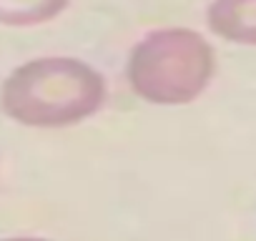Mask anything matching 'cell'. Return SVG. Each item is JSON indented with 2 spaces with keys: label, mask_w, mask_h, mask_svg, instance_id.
Segmentation results:
<instances>
[{
  "label": "cell",
  "mask_w": 256,
  "mask_h": 241,
  "mask_svg": "<svg viewBox=\"0 0 256 241\" xmlns=\"http://www.w3.org/2000/svg\"><path fill=\"white\" fill-rule=\"evenodd\" d=\"M0 241H50V238H36V236H10V238H0Z\"/></svg>",
  "instance_id": "5"
},
{
  "label": "cell",
  "mask_w": 256,
  "mask_h": 241,
  "mask_svg": "<svg viewBox=\"0 0 256 241\" xmlns=\"http://www.w3.org/2000/svg\"><path fill=\"white\" fill-rule=\"evenodd\" d=\"M106 78L73 56H43L16 66L0 83V110L28 128H68L106 103Z\"/></svg>",
  "instance_id": "1"
},
{
  "label": "cell",
  "mask_w": 256,
  "mask_h": 241,
  "mask_svg": "<svg viewBox=\"0 0 256 241\" xmlns=\"http://www.w3.org/2000/svg\"><path fill=\"white\" fill-rule=\"evenodd\" d=\"M70 0H0V26L33 28L56 20L66 13Z\"/></svg>",
  "instance_id": "4"
},
{
  "label": "cell",
  "mask_w": 256,
  "mask_h": 241,
  "mask_svg": "<svg viewBox=\"0 0 256 241\" xmlns=\"http://www.w3.org/2000/svg\"><path fill=\"white\" fill-rule=\"evenodd\" d=\"M214 68V48L201 33L191 28H158L131 48L126 80L146 103L184 106L208 88Z\"/></svg>",
  "instance_id": "2"
},
{
  "label": "cell",
  "mask_w": 256,
  "mask_h": 241,
  "mask_svg": "<svg viewBox=\"0 0 256 241\" xmlns=\"http://www.w3.org/2000/svg\"><path fill=\"white\" fill-rule=\"evenodd\" d=\"M206 23L221 40L256 46V0H211Z\"/></svg>",
  "instance_id": "3"
}]
</instances>
